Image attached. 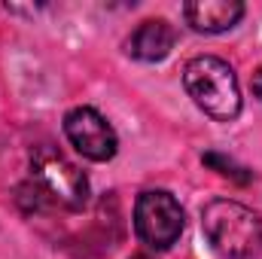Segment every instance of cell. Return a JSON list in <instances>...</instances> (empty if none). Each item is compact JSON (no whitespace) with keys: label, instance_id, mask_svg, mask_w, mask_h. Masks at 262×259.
Masks as SVG:
<instances>
[{"label":"cell","instance_id":"cell-7","mask_svg":"<svg viewBox=\"0 0 262 259\" xmlns=\"http://www.w3.org/2000/svg\"><path fill=\"white\" fill-rule=\"evenodd\" d=\"M174 40H177V34L165 18H146L125 40V52L137 61H162L171 55Z\"/></svg>","mask_w":262,"mask_h":259},{"label":"cell","instance_id":"cell-4","mask_svg":"<svg viewBox=\"0 0 262 259\" xmlns=\"http://www.w3.org/2000/svg\"><path fill=\"white\" fill-rule=\"evenodd\" d=\"M134 232L149 250H171L183 235V207L165 189H146L134 204Z\"/></svg>","mask_w":262,"mask_h":259},{"label":"cell","instance_id":"cell-3","mask_svg":"<svg viewBox=\"0 0 262 259\" xmlns=\"http://www.w3.org/2000/svg\"><path fill=\"white\" fill-rule=\"evenodd\" d=\"M34 204H55L64 210H82L89 204V177L52 146H37L31 156Z\"/></svg>","mask_w":262,"mask_h":259},{"label":"cell","instance_id":"cell-8","mask_svg":"<svg viewBox=\"0 0 262 259\" xmlns=\"http://www.w3.org/2000/svg\"><path fill=\"white\" fill-rule=\"evenodd\" d=\"M204 165H207V168H213L216 174H223V177L235 180V183H250V180H253V171H247V168L235 165L232 159H226V156H220V153H204Z\"/></svg>","mask_w":262,"mask_h":259},{"label":"cell","instance_id":"cell-6","mask_svg":"<svg viewBox=\"0 0 262 259\" xmlns=\"http://www.w3.org/2000/svg\"><path fill=\"white\" fill-rule=\"evenodd\" d=\"M183 15L189 28L198 34H223L244 18V3L241 0H192L183 6Z\"/></svg>","mask_w":262,"mask_h":259},{"label":"cell","instance_id":"cell-10","mask_svg":"<svg viewBox=\"0 0 262 259\" xmlns=\"http://www.w3.org/2000/svg\"><path fill=\"white\" fill-rule=\"evenodd\" d=\"M131 259H152V256H146V253H137V256H131Z\"/></svg>","mask_w":262,"mask_h":259},{"label":"cell","instance_id":"cell-5","mask_svg":"<svg viewBox=\"0 0 262 259\" xmlns=\"http://www.w3.org/2000/svg\"><path fill=\"white\" fill-rule=\"evenodd\" d=\"M64 134L70 146L89 162H110L119 149V137L113 125L95 107H73L64 116Z\"/></svg>","mask_w":262,"mask_h":259},{"label":"cell","instance_id":"cell-2","mask_svg":"<svg viewBox=\"0 0 262 259\" xmlns=\"http://www.w3.org/2000/svg\"><path fill=\"white\" fill-rule=\"evenodd\" d=\"M183 85L198 110L216 122H232L241 113V85L229 61L216 55H198L183 67Z\"/></svg>","mask_w":262,"mask_h":259},{"label":"cell","instance_id":"cell-9","mask_svg":"<svg viewBox=\"0 0 262 259\" xmlns=\"http://www.w3.org/2000/svg\"><path fill=\"white\" fill-rule=\"evenodd\" d=\"M250 89H253V95L262 101V67L253 73V76H250Z\"/></svg>","mask_w":262,"mask_h":259},{"label":"cell","instance_id":"cell-1","mask_svg":"<svg viewBox=\"0 0 262 259\" xmlns=\"http://www.w3.org/2000/svg\"><path fill=\"white\" fill-rule=\"evenodd\" d=\"M201 229L223 259H253L262 253V217L241 201L213 198L204 204Z\"/></svg>","mask_w":262,"mask_h":259}]
</instances>
